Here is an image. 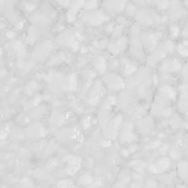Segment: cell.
I'll use <instances>...</instances> for the list:
<instances>
[{"mask_svg":"<svg viewBox=\"0 0 188 188\" xmlns=\"http://www.w3.org/2000/svg\"><path fill=\"white\" fill-rule=\"evenodd\" d=\"M82 5H84V0H71V7H72V14H74V10H76V9L82 7Z\"/></svg>","mask_w":188,"mask_h":188,"instance_id":"6da1fadb","label":"cell"},{"mask_svg":"<svg viewBox=\"0 0 188 188\" xmlns=\"http://www.w3.org/2000/svg\"><path fill=\"white\" fill-rule=\"evenodd\" d=\"M96 5H97V2H96V0H90L85 6H87L88 9H91V7H96Z\"/></svg>","mask_w":188,"mask_h":188,"instance_id":"7a4b0ae2","label":"cell"}]
</instances>
